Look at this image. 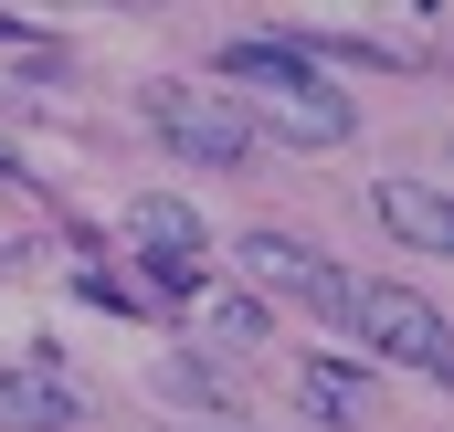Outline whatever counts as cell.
Instances as JSON below:
<instances>
[{
    "label": "cell",
    "mask_w": 454,
    "mask_h": 432,
    "mask_svg": "<svg viewBox=\"0 0 454 432\" xmlns=\"http://www.w3.org/2000/svg\"><path fill=\"white\" fill-rule=\"evenodd\" d=\"M0 42H21V53H32V21H11V11H0Z\"/></svg>",
    "instance_id": "10"
},
{
    "label": "cell",
    "mask_w": 454,
    "mask_h": 432,
    "mask_svg": "<svg viewBox=\"0 0 454 432\" xmlns=\"http://www.w3.org/2000/svg\"><path fill=\"white\" fill-rule=\"evenodd\" d=\"M286 390H296L307 422H328V432H370V422H380V380H370L359 359H296Z\"/></svg>",
    "instance_id": "4"
},
{
    "label": "cell",
    "mask_w": 454,
    "mask_h": 432,
    "mask_svg": "<svg viewBox=\"0 0 454 432\" xmlns=\"http://www.w3.org/2000/svg\"><path fill=\"white\" fill-rule=\"evenodd\" d=\"M85 422V390L74 380H53L43 359L32 369H0V432H74Z\"/></svg>",
    "instance_id": "7"
},
{
    "label": "cell",
    "mask_w": 454,
    "mask_h": 432,
    "mask_svg": "<svg viewBox=\"0 0 454 432\" xmlns=\"http://www.w3.org/2000/svg\"><path fill=\"white\" fill-rule=\"evenodd\" d=\"M370 221L391 232V243H412V253H454V201H444V180H370Z\"/></svg>",
    "instance_id": "5"
},
{
    "label": "cell",
    "mask_w": 454,
    "mask_h": 432,
    "mask_svg": "<svg viewBox=\"0 0 454 432\" xmlns=\"http://www.w3.org/2000/svg\"><path fill=\"white\" fill-rule=\"evenodd\" d=\"M243 127H264V137H286V148H339L348 127H359V106H348L339 85H296V96H243Z\"/></svg>",
    "instance_id": "6"
},
{
    "label": "cell",
    "mask_w": 454,
    "mask_h": 432,
    "mask_svg": "<svg viewBox=\"0 0 454 432\" xmlns=\"http://www.w3.org/2000/svg\"><path fill=\"white\" fill-rule=\"evenodd\" d=\"M191 337H212L223 359H243V348H264V306H254L243 285H212V274H201V296H191Z\"/></svg>",
    "instance_id": "9"
},
{
    "label": "cell",
    "mask_w": 454,
    "mask_h": 432,
    "mask_svg": "<svg viewBox=\"0 0 454 432\" xmlns=\"http://www.w3.org/2000/svg\"><path fill=\"white\" fill-rule=\"evenodd\" d=\"M232 274H243V296L264 306V296H286V306H307V317H348V285L339 264L307 243V232H275V221H254L243 243H232Z\"/></svg>",
    "instance_id": "1"
},
{
    "label": "cell",
    "mask_w": 454,
    "mask_h": 432,
    "mask_svg": "<svg viewBox=\"0 0 454 432\" xmlns=\"http://www.w3.org/2000/svg\"><path fill=\"white\" fill-rule=\"evenodd\" d=\"M0 180H21V148H11V137H0Z\"/></svg>",
    "instance_id": "12"
},
{
    "label": "cell",
    "mask_w": 454,
    "mask_h": 432,
    "mask_svg": "<svg viewBox=\"0 0 454 432\" xmlns=\"http://www.w3.org/2000/svg\"><path fill=\"white\" fill-rule=\"evenodd\" d=\"M137 116L191 158V169H243L254 158V127H243V106L232 96H201V85H148L137 96Z\"/></svg>",
    "instance_id": "3"
},
{
    "label": "cell",
    "mask_w": 454,
    "mask_h": 432,
    "mask_svg": "<svg viewBox=\"0 0 454 432\" xmlns=\"http://www.w3.org/2000/svg\"><path fill=\"white\" fill-rule=\"evenodd\" d=\"M127 232H137V264H201V212L180 190H137L127 201Z\"/></svg>",
    "instance_id": "8"
},
{
    "label": "cell",
    "mask_w": 454,
    "mask_h": 432,
    "mask_svg": "<svg viewBox=\"0 0 454 432\" xmlns=\"http://www.w3.org/2000/svg\"><path fill=\"white\" fill-rule=\"evenodd\" d=\"M169 432H243V422H223V412H212V422H169Z\"/></svg>",
    "instance_id": "11"
},
{
    "label": "cell",
    "mask_w": 454,
    "mask_h": 432,
    "mask_svg": "<svg viewBox=\"0 0 454 432\" xmlns=\"http://www.w3.org/2000/svg\"><path fill=\"white\" fill-rule=\"evenodd\" d=\"M348 327L380 348V359H402V369H423V380H444L454 369V327L434 296H412V285H359L348 296Z\"/></svg>",
    "instance_id": "2"
}]
</instances>
